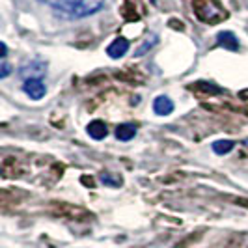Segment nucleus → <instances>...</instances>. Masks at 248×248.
Returning a JSON list of instances; mask_svg holds the SVG:
<instances>
[{"instance_id": "nucleus-1", "label": "nucleus", "mask_w": 248, "mask_h": 248, "mask_svg": "<svg viewBox=\"0 0 248 248\" xmlns=\"http://www.w3.org/2000/svg\"><path fill=\"white\" fill-rule=\"evenodd\" d=\"M39 2L49 6L52 12L63 19L77 21L97 13L107 0H39Z\"/></svg>"}, {"instance_id": "nucleus-2", "label": "nucleus", "mask_w": 248, "mask_h": 248, "mask_svg": "<svg viewBox=\"0 0 248 248\" xmlns=\"http://www.w3.org/2000/svg\"><path fill=\"white\" fill-rule=\"evenodd\" d=\"M47 71V62H43V60H32V62L25 63L21 69H19V77L21 78H41L43 75Z\"/></svg>"}, {"instance_id": "nucleus-3", "label": "nucleus", "mask_w": 248, "mask_h": 248, "mask_svg": "<svg viewBox=\"0 0 248 248\" xmlns=\"http://www.w3.org/2000/svg\"><path fill=\"white\" fill-rule=\"evenodd\" d=\"M23 90H25L26 95L34 101H39L45 95V92H47V90H45V84L41 82V78H28V80H25Z\"/></svg>"}, {"instance_id": "nucleus-4", "label": "nucleus", "mask_w": 248, "mask_h": 248, "mask_svg": "<svg viewBox=\"0 0 248 248\" xmlns=\"http://www.w3.org/2000/svg\"><path fill=\"white\" fill-rule=\"evenodd\" d=\"M217 41H218V45L224 47V49L228 50H239V39L233 32H230V30H222V32H218L217 34Z\"/></svg>"}, {"instance_id": "nucleus-5", "label": "nucleus", "mask_w": 248, "mask_h": 248, "mask_svg": "<svg viewBox=\"0 0 248 248\" xmlns=\"http://www.w3.org/2000/svg\"><path fill=\"white\" fill-rule=\"evenodd\" d=\"M127 50H129V41L125 37H118L107 47V54L110 58H122V56L127 54Z\"/></svg>"}, {"instance_id": "nucleus-6", "label": "nucleus", "mask_w": 248, "mask_h": 248, "mask_svg": "<svg viewBox=\"0 0 248 248\" xmlns=\"http://www.w3.org/2000/svg\"><path fill=\"white\" fill-rule=\"evenodd\" d=\"M153 110H155V114H159V116H168V114L174 112V103H172L170 97H166V95H159L157 99L153 101Z\"/></svg>"}, {"instance_id": "nucleus-7", "label": "nucleus", "mask_w": 248, "mask_h": 248, "mask_svg": "<svg viewBox=\"0 0 248 248\" xmlns=\"http://www.w3.org/2000/svg\"><path fill=\"white\" fill-rule=\"evenodd\" d=\"M86 131H88V135L93 138V140H103V138H107V135H108L107 124H105V122H101V120H93L92 124H88Z\"/></svg>"}, {"instance_id": "nucleus-8", "label": "nucleus", "mask_w": 248, "mask_h": 248, "mask_svg": "<svg viewBox=\"0 0 248 248\" xmlns=\"http://www.w3.org/2000/svg\"><path fill=\"white\" fill-rule=\"evenodd\" d=\"M135 135H137V125L135 124H122L118 125V129H116V138L122 140V142L133 140Z\"/></svg>"}, {"instance_id": "nucleus-9", "label": "nucleus", "mask_w": 248, "mask_h": 248, "mask_svg": "<svg viewBox=\"0 0 248 248\" xmlns=\"http://www.w3.org/2000/svg\"><path fill=\"white\" fill-rule=\"evenodd\" d=\"M211 148L217 155H226V153H230L232 149L235 148V142L233 140H217V142H213Z\"/></svg>"}, {"instance_id": "nucleus-10", "label": "nucleus", "mask_w": 248, "mask_h": 248, "mask_svg": "<svg viewBox=\"0 0 248 248\" xmlns=\"http://www.w3.org/2000/svg\"><path fill=\"white\" fill-rule=\"evenodd\" d=\"M157 41H159V36H155V34H153V36L148 37V39L144 41V45H142L140 49H137V52H135V54H137V56H142V54H146V52H148V50L151 49V47H153Z\"/></svg>"}, {"instance_id": "nucleus-11", "label": "nucleus", "mask_w": 248, "mask_h": 248, "mask_svg": "<svg viewBox=\"0 0 248 248\" xmlns=\"http://www.w3.org/2000/svg\"><path fill=\"white\" fill-rule=\"evenodd\" d=\"M101 183H103V185H108V186H120L122 185V179H120L118 175L103 174L101 175Z\"/></svg>"}, {"instance_id": "nucleus-12", "label": "nucleus", "mask_w": 248, "mask_h": 248, "mask_svg": "<svg viewBox=\"0 0 248 248\" xmlns=\"http://www.w3.org/2000/svg\"><path fill=\"white\" fill-rule=\"evenodd\" d=\"M12 71V67H10V63L6 62V60H2V65H0V78H6L8 75Z\"/></svg>"}, {"instance_id": "nucleus-13", "label": "nucleus", "mask_w": 248, "mask_h": 248, "mask_svg": "<svg viewBox=\"0 0 248 248\" xmlns=\"http://www.w3.org/2000/svg\"><path fill=\"white\" fill-rule=\"evenodd\" d=\"M170 26H175L174 30H183V23H177V21H170Z\"/></svg>"}, {"instance_id": "nucleus-14", "label": "nucleus", "mask_w": 248, "mask_h": 248, "mask_svg": "<svg viewBox=\"0 0 248 248\" xmlns=\"http://www.w3.org/2000/svg\"><path fill=\"white\" fill-rule=\"evenodd\" d=\"M0 49H2V58L6 60V56H8V47H6V43H0Z\"/></svg>"}, {"instance_id": "nucleus-15", "label": "nucleus", "mask_w": 248, "mask_h": 248, "mask_svg": "<svg viewBox=\"0 0 248 248\" xmlns=\"http://www.w3.org/2000/svg\"><path fill=\"white\" fill-rule=\"evenodd\" d=\"M239 95H241V97H243V99H247V97H248V90H247V92H241V93H239Z\"/></svg>"}, {"instance_id": "nucleus-16", "label": "nucleus", "mask_w": 248, "mask_h": 248, "mask_svg": "<svg viewBox=\"0 0 248 248\" xmlns=\"http://www.w3.org/2000/svg\"><path fill=\"white\" fill-rule=\"evenodd\" d=\"M245 146H248V138H247V140H245Z\"/></svg>"}]
</instances>
